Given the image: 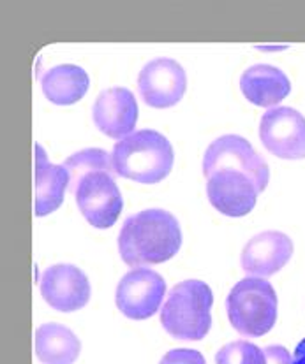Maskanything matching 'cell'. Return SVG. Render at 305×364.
Returning <instances> with one entry per match:
<instances>
[{
	"instance_id": "cell-18",
	"label": "cell",
	"mask_w": 305,
	"mask_h": 364,
	"mask_svg": "<svg viewBox=\"0 0 305 364\" xmlns=\"http://www.w3.org/2000/svg\"><path fill=\"white\" fill-rule=\"evenodd\" d=\"M64 167L68 169L71 176L69 187L73 183H76L85 173H91V171L104 169L115 173L113 159L106 151L101 150V148H87V150H81L78 154L71 155L68 161H66Z\"/></svg>"
},
{
	"instance_id": "cell-13",
	"label": "cell",
	"mask_w": 305,
	"mask_h": 364,
	"mask_svg": "<svg viewBox=\"0 0 305 364\" xmlns=\"http://www.w3.org/2000/svg\"><path fill=\"white\" fill-rule=\"evenodd\" d=\"M293 241L284 232L265 231L251 237L242 250V269L252 277H272L289 262Z\"/></svg>"
},
{
	"instance_id": "cell-5",
	"label": "cell",
	"mask_w": 305,
	"mask_h": 364,
	"mask_svg": "<svg viewBox=\"0 0 305 364\" xmlns=\"http://www.w3.org/2000/svg\"><path fill=\"white\" fill-rule=\"evenodd\" d=\"M113 174L117 173L104 169L91 171L69 187L81 215L87 218L88 224L98 229H108L117 224L124 206L120 188L115 183Z\"/></svg>"
},
{
	"instance_id": "cell-8",
	"label": "cell",
	"mask_w": 305,
	"mask_h": 364,
	"mask_svg": "<svg viewBox=\"0 0 305 364\" xmlns=\"http://www.w3.org/2000/svg\"><path fill=\"white\" fill-rule=\"evenodd\" d=\"M259 139L272 155L286 161L305 159V118L293 107H272L259 122Z\"/></svg>"
},
{
	"instance_id": "cell-10",
	"label": "cell",
	"mask_w": 305,
	"mask_h": 364,
	"mask_svg": "<svg viewBox=\"0 0 305 364\" xmlns=\"http://www.w3.org/2000/svg\"><path fill=\"white\" fill-rule=\"evenodd\" d=\"M138 90L147 106L166 109L184 97L187 90V74L173 58H155L141 69Z\"/></svg>"
},
{
	"instance_id": "cell-6",
	"label": "cell",
	"mask_w": 305,
	"mask_h": 364,
	"mask_svg": "<svg viewBox=\"0 0 305 364\" xmlns=\"http://www.w3.org/2000/svg\"><path fill=\"white\" fill-rule=\"evenodd\" d=\"M224 167L240 169L254 181L259 191H265L270 180L269 164L265 159L252 148V144L242 136L228 134L215 139L207 148L203 157V174L210 176L212 173Z\"/></svg>"
},
{
	"instance_id": "cell-4",
	"label": "cell",
	"mask_w": 305,
	"mask_h": 364,
	"mask_svg": "<svg viewBox=\"0 0 305 364\" xmlns=\"http://www.w3.org/2000/svg\"><path fill=\"white\" fill-rule=\"evenodd\" d=\"M226 311L242 336L259 338L269 333L277 321V294L270 282L245 278L228 294Z\"/></svg>"
},
{
	"instance_id": "cell-14",
	"label": "cell",
	"mask_w": 305,
	"mask_h": 364,
	"mask_svg": "<svg viewBox=\"0 0 305 364\" xmlns=\"http://www.w3.org/2000/svg\"><path fill=\"white\" fill-rule=\"evenodd\" d=\"M36 173H34V213L36 217H46L61 208L64 203L66 191L71 183V176L64 166L51 164L44 154L43 146L36 144Z\"/></svg>"
},
{
	"instance_id": "cell-22",
	"label": "cell",
	"mask_w": 305,
	"mask_h": 364,
	"mask_svg": "<svg viewBox=\"0 0 305 364\" xmlns=\"http://www.w3.org/2000/svg\"><path fill=\"white\" fill-rule=\"evenodd\" d=\"M293 364H305V338L299 343L295 350V358H293Z\"/></svg>"
},
{
	"instance_id": "cell-9",
	"label": "cell",
	"mask_w": 305,
	"mask_h": 364,
	"mask_svg": "<svg viewBox=\"0 0 305 364\" xmlns=\"http://www.w3.org/2000/svg\"><path fill=\"white\" fill-rule=\"evenodd\" d=\"M262 194L258 185L240 169L224 167L207 176V196L212 206L226 217H244Z\"/></svg>"
},
{
	"instance_id": "cell-20",
	"label": "cell",
	"mask_w": 305,
	"mask_h": 364,
	"mask_svg": "<svg viewBox=\"0 0 305 364\" xmlns=\"http://www.w3.org/2000/svg\"><path fill=\"white\" fill-rule=\"evenodd\" d=\"M159 364H207L205 358L198 350L192 348H175L162 358Z\"/></svg>"
},
{
	"instance_id": "cell-16",
	"label": "cell",
	"mask_w": 305,
	"mask_h": 364,
	"mask_svg": "<svg viewBox=\"0 0 305 364\" xmlns=\"http://www.w3.org/2000/svg\"><path fill=\"white\" fill-rule=\"evenodd\" d=\"M88 87H91V77L85 69L71 64L51 67L41 77L43 94L57 106H71L81 100L87 94Z\"/></svg>"
},
{
	"instance_id": "cell-3",
	"label": "cell",
	"mask_w": 305,
	"mask_h": 364,
	"mask_svg": "<svg viewBox=\"0 0 305 364\" xmlns=\"http://www.w3.org/2000/svg\"><path fill=\"white\" fill-rule=\"evenodd\" d=\"M212 289L202 280H184L170 291L162 304L161 324L177 340H203L212 326Z\"/></svg>"
},
{
	"instance_id": "cell-19",
	"label": "cell",
	"mask_w": 305,
	"mask_h": 364,
	"mask_svg": "<svg viewBox=\"0 0 305 364\" xmlns=\"http://www.w3.org/2000/svg\"><path fill=\"white\" fill-rule=\"evenodd\" d=\"M215 364H267L265 350L245 340L224 345L215 355Z\"/></svg>"
},
{
	"instance_id": "cell-17",
	"label": "cell",
	"mask_w": 305,
	"mask_h": 364,
	"mask_svg": "<svg viewBox=\"0 0 305 364\" xmlns=\"http://www.w3.org/2000/svg\"><path fill=\"white\" fill-rule=\"evenodd\" d=\"M36 355L43 364H74L81 352L78 336L62 324H43L34 334Z\"/></svg>"
},
{
	"instance_id": "cell-21",
	"label": "cell",
	"mask_w": 305,
	"mask_h": 364,
	"mask_svg": "<svg viewBox=\"0 0 305 364\" xmlns=\"http://www.w3.org/2000/svg\"><path fill=\"white\" fill-rule=\"evenodd\" d=\"M267 364H293V358L289 350H286L282 345H270L265 348Z\"/></svg>"
},
{
	"instance_id": "cell-7",
	"label": "cell",
	"mask_w": 305,
	"mask_h": 364,
	"mask_svg": "<svg viewBox=\"0 0 305 364\" xmlns=\"http://www.w3.org/2000/svg\"><path fill=\"white\" fill-rule=\"evenodd\" d=\"M166 294V282L157 271L133 267L117 285L115 303L129 318L145 321L157 314Z\"/></svg>"
},
{
	"instance_id": "cell-11",
	"label": "cell",
	"mask_w": 305,
	"mask_h": 364,
	"mask_svg": "<svg viewBox=\"0 0 305 364\" xmlns=\"http://www.w3.org/2000/svg\"><path fill=\"white\" fill-rule=\"evenodd\" d=\"M41 296L58 311L81 310L91 299V282L80 267L73 264H55L44 269L39 282Z\"/></svg>"
},
{
	"instance_id": "cell-1",
	"label": "cell",
	"mask_w": 305,
	"mask_h": 364,
	"mask_svg": "<svg viewBox=\"0 0 305 364\" xmlns=\"http://www.w3.org/2000/svg\"><path fill=\"white\" fill-rule=\"evenodd\" d=\"M180 247V224L170 211L159 208L143 210L129 217L118 234L122 261L133 267L170 261Z\"/></svg>"
},
{
	"instance_id": "cell-2",
	"label": "cell",
	"mask_w": 305,
	"mask_h": 364,
	"mask_svg": "<svg viewBox=\"0 0 305 364\" xmlns=\"http://www.w3.org/2000/svg\"><path fill=\"white\" fill-rule=\"evenodd\" d=\"M115 173L138 183L154 185L173 169V146L161 132L143 129L117 141L111 151Z\"/></svg>"
},
{
	"instance_id": "cell-15",
	"label": "cell",
	"mask_w": 305,
	"mask_h": 364,
	"mask_svg": "<svg viewBox=\"0 0 305 364\" xmlns=\"http://www.w3.org/2000/svg\"><path fill=\"white\" fill-rule=\"evenodd\" d=\"M240 90L249 102L259 107H277L291 92L289 77L272 65H252L240 77Z\"/></svg>"
},
{
	"instance_id": "cell-12",
	"label": "cell",
	"mask_w": 305,
	"mask_h": 364,
	"mask_svg": "<svg viewBox=\"0 0 305 364\" xmlns=\"http://www.w3.org/2000/svg\"><path fill=\"white\" fill-rule=\"evenodd\" d=\"M95 127L108 137L124 139L135 132L138 122V102L128 88H108L99 94L92 107Z\"/></svg>"
}]
</instances>
